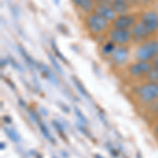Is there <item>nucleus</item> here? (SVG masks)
I'll return each instance as SVG.
<instances>
[{
	"instance_id": "nucleus-8",
	"label": "nucleus",
	"mask_w": 158,
	"mask_h": 158,
	"mask_svg": "<svg viewBox=\"0 0 158 158\" xmlns=\"http://www.w3.org/2000/svg\"><path fill=\"white\" fill-rule=\"evenodd\" d=\"M138 20H139L138 17L135 14H133V13L117 15L115 20L112 22V27L122 29V30H131Z\"/></svg>"
},
{
	"instance_id": "nucleus-2",
	"label": "nucleus",
	"mask_w": 158,
	"mask_h": 158,
	"mask_svg": "<svg viewBox=\"0 0 158 158\" xmlns=\"http://www.w3.org/2000/svg\"><path fill=\"white\" fill-rule=\"evenodd\" d=\"M136 97L143 106H149L158 98V83L144 81L136 89Z\"/></svg>"
},
{
	"instance_id": "nucleus-29",
	"label": "nucleus",
	"mask_w": 158,
	"mask_h": 158,
	"mask_svg": "<svg viewBox=\"0 0 158 158\" xmlns=\"http://www.w3.org/2000/svg\"><path fill=\"white\" fill-rule=\"evenodd\" d=\"M151 63H152V67H156V68H158V54L155 56L154 57V59H153L152 61H151Z\"/></svg>"
},
{
	"instance_id": "nucleus-9",
	"label": "nucleus",
	"mask_w": 158,
	"mask_h": 158,
	"mask_svg": "<svg viewBox=\"0 0 158 158\" xmlns=\"http://www.w3.org/2000/svg\"><path fill=\"white\" fill-rule=\"evenodd\" d=\"M131 33H132V37H133V41L139 43H142L147 41V40L151 39V36L153 35L146 27V25L142 23V22H140L139 20L131 29Z\"/></svg>"
},
{
	"instance_id": "nucleus-23",
	"label": "nucleus",
	"mask_w": 158,
	"mask_h": 158,
	"mask_svg": "<svg viewBox=\"0 0 158 158\" xmlns=\"http://www.w3.org/2000/svg\"><path fill=\"white\" fill-rule=\"evenodd\" d=\"M130 3H131L132 7L133 6H137V7H143V6H148L150 3L152 2V0H129Z\"/></svg>"
},
{
	"instance_id": "nucleus-7",
	"label": "nucleus",
	"mask_w": 158,
	"mask_h": 158,
	"mask_svg": "<svg viewBox=\"0 0 158 158\" xmlns=\"http://www.w3.org/2000/svg\"><path fill=\"white\" fill-rule=\"evenodd\" d=\"M139 21L142 22L153 35L158 32V13L154 10H147L139 16Z\"/></svg>"
},
{
	"instance_id": "nucleus-15",
	"label": "nucleus",
	"mask_w": 158,
	"mask_h": 158,
	"mask_svg": "<svg viewBox=\"0 0 158 158\" xmlns=\"http://www.w3.org/2000/svg\"><path fill=\"white\" fill-rule=\"evenodd\" d=\"M18 51H19V53H20V54H21L22 57H23L24 61H25V62H27V64L29 65V67H31L32 69L36 68L37 62H36V61H35L34 59H33L32 57H31L30 54L27 52V50H25L24 48L22 47V45L18 44Z\"/></svg>"
},
{
	"instance_id": "nucleus-19",
	"label": "nucleus",
	"mask_w": 158,
	"mask_h": 158,
	"mask_svg": "<svg viewBox=\"0 0 158 158\" xmlns=\"http://www.w3.org/2000/svg\"><path fill=\"white\" fill-rule=\"evenodd\" d=\"M38 127H39V129H40V132H41L42 133V135L43 136L45 137V138H47L48 140H49V141L51 142V143H56V141L54 140V138H53L52 137V135H51V133H50V131H49V129L47 128V127H45V124L43 123V122L40 120L39 121V123L37 124Z\"/></svg>"
},
{
	"instance_id": "nucleus-22",
	"label": "nucleus",
	"mask_w": 158,
	"mask_h": 158,
	"mask_svg": "<svg viewBox=\"0 0 158 158\" xmlns=\"http://www.w3.org/2000/svg\"><path fill=\"white\" fill-rule=\"evenodd\" d=\"M52 124H53V127L55 128L56 131H57V133L59 134L61 137H62V139L67 140V136H65V134H64V128L62 127V124H61L58 120H53Z\"/></svg>"
},
{
	"instance_id": "nucleus-4",
	"label": "nucleus",
	"mask_w": 158,
	"mask_h": 158,
	"mask_svg": "<svg viewBox=\"0 0 158 158\" xmlns=\"http://www.w3.org/2000/svg\"><path fill=\"white\" fill-rule=\"evenodd\" d=\"M106 36L110 41L114 42L116 45H128L133 41L131 30H122L111 27L106 33Z\"/></svg>"
},
{
	"instance_id": "nucleus-38",
	"label": "nucleus",
	"mask_w": 158,
	"mask_h": 158,
	"mask_svg": "<svg viewBox=\"0 0 158 158\" xmlns=\"http://www.w3.org/2000/svg\"><path fill=\"white\" fill-rule=\"evenodd\" d=\"M95 1H97V0H95Z\"/></svg>"
},
{
	"instance_id": "nucleus-24",
	"label": "nucleus",
	"mask_w": 158,
	"mask_h": 158,
	"mask_svg": "<svg viewBox=\"0 0 158 158\" xmlns=\"http://www.w3.org/2000/svg\"><path fill=\"white\" fill-rule=\"evenodd\" d=\"M74 112H75L76 116H77L78 120L80 121V123H82V124H88L89 123V121H88V119H86V117L83 115L82 112H81L78 108H74Z\"/></svg>"
},
{
	"instance_id": "nucleus-36",
	"label": "nucleus",
	"mask_w": 158,
	"mask_h": 158,
	"mask_svg": "<svg viewBox=\"0 0 158 158\" xmlns=\"http://www.w3.org/2000/svg\"><path fill=\"white\" fill-rule=\"evenodd\" d=\"M94 158H103V157L101 156L100 154H95V155H94Z\"/></svg>"
},
{
	"instance_id": "nucleus-12",
	"label": "nucleus",
	"mask_w": 158,
	"mask_h": 158,
	"mask_svg": "<svg viewBox=\"0 0 158 158\" xmlns=\"http://www.w3.org/2000/svg\"><path fill=\"white\" fill-rule=\"evenodd\" d=\"M111 6L117 15H123L131 13L132 6L129 0H111Z\"/></svg>"
},
{
	"instance_id": "nucleus-1",
	"label": "nucleus",
	"mask_w": 158,
	"mask_h": 158,
	"mask_svg": "<svg viewBox=\"0 0 158 158\" xmlns=\"http://www.w3.org/2000/svg\"><path fill=\"white\" fill-rule=\"evenodd\" d=\"M85 27L88 33L92 36H100V35L106 34L109 30L112 27V23L108 20L102 18L96 14L95 12L85 15Z\"/></svg>"
},
{
	"instance_id": "nucleus-32",
	"label": "nucleus",
	"mask_w": 158,
	"mask_h": 158,
	"mask_svg": "<svg viewBox=\"0 0 158 158\" xmlns=\"http://www.w3.org/2000/svg\"><path fill=\"white\" fill-rule=\"evenodd\" d=\"M3 120H6V123H11L12 119H11V117H9V116H4L3 117Z\"/></svg>"
},
{
	"instance_id": "nucleus-31",
	"label": "nucleus",
	"mask_w": 158,
	"mask_h": 158,
	"mask_svg": "<svg viewBox=\"0 0 158 158\" xmlns=\"http://www.w3.org/2000/svg\"><path fill=\"white\" fill-rule=\"evenodd\" d=\"M7 62H9V59H3V58H2L1 59V68L3 69V67H6V65L7 64Z\"/></svg>"
},
{
	"instance_id": "nucleus-30",
	"label": "nucleus",
	"mask_w": 158,
	"mask_h": 158,
	"mask_svg": "<svg viewBox=\"0 0 158 158\" xmlns=\"http://www.w3.org/2000/svg\"><path fill=\"white\" fill-rule=\"evenodd\" d=\"M59 106L61 108V110H62V111L65 112V113H70V109H69L64 103H59Z\"/></svg>"
},
{
	"instance_id": "nucleus-28",
	"label": "nucleus",
	"mask_w": 158,
	"mask_h": 158,
	"mask_svg": "<svg viewBox=\"0 0 158 158\" xmlns=\"http://www.w3.org/2000/svg\"><path fill=\"white\" fill-rule=\"evenodd\" d=\"M77 128H78L79 130H80V131L82 132L83 134H85L86 136H89V135H90V133H89V132H86V131H85V129L82 127V123H77Z\"/></svg>"
},
{
	"instance_id": "nucleus-13",
	"label": "nucleus",
	"mask_w": 158,
	"mask_h": 158,
	"mask_svg": "<svg viewBox=\"0 0 158 158\" xmlns=\"http://www.w3.org/2000/svg\"><path fill=\"white\" fill-rule=\"evenodd\" d=\"M36 69L40 72V74L43 76L44 78H47L48 80H50L52 83H54L55 85H59V81H58L57 77L55 76V74L53 73V71H51L49 67H47V64H44L41 61L37 62V65H36Z\"/></svg>"
},
{
	"instance_id": "nucleus-11",
	"label": "nucleus",
	"mask_w": 158,
	"mask_h": 158,
	"mask_svg": "<svg viewBox=\"0 0 158 158\" xmlns=\"http://www.w3.org/2000/svg\"><path fill=\"white\" fill-rule=\"evenodd\" d=\"M74 6L83 13L85 15H88L90 13H93L96 6V1L95 0H71Z\"/></svg>"
},
{
	"instance_id": "nucleus-25",
	"label": "nucleus",
	"mask_w": 158,
	"mask_h": 158,
	"mask_svg": "<svg viewBox=\"0 0 158 158\" xmlns=\"http://www.w3.org/2000/svg\"><path fill=\"white\" fill-rule=\"evenodd\" d=\"M29 115L31 118L33 119V121L35 122L36 124L39 123V121H40V119H39V116H38V113L35 110H33V109H29Z\"/></svg>"
},
{
	"instance_id": "nucleus-21",
	"label": "nucleus",
	"mask_w": 158,
	"mask_h": 158,
	"mask_svg": "<svg viewBox=\"0 0 158 158\" xmlns=\"http://www.w3.org/2000/svg\"><path fill=\"white\" fill-rule=\"evenodd\" d=\"M146 81H150V82H155L158 83V68L152 67L150 72L148 73V75L144 78Z\"/></svg>"
},
{
	"instance_id": "nucleus-14",
	"label": "nucleus",
	"mask_w": 158,
	"mask_h": 158,
	"mask_svg": "<svg viewBox=\"0 0 158 158\" xmlns=\"http://www.w3.org/2000/svg\"><path fill=\"white\" fill-rule=\"evenodd\" d=\"M116 47H117V45L115 44V43L112 42V41H110V40L108 39V41H106L100 47V53H101V55L104 56V57H108L109 58L110 56L112 55V53H113L114 51H115Z\"/></svg>"
},
{
	"instance_id": "nucleus-18",
	"label": "nucleus",
	"mask_w": 158,
	"mask_h": 158,
	"mask_svg": "<svg viewBox=\"0 0 158 158\" xmlns=\"http://www.w3.org/2000/svg\"><path fill=\"white\" fill-rule=\"evenodd\" d=\"M48 57H49V60L50 62L52 63L53 65V69L55 70L56 73H58L59 75H63V72H62V68H61L60 63L58 62V60L56 59V56L54 54H52V53H48Z\"/></svg>"
},
{
	"instance_id": "nucleus-27",
	"label": "nucleus",
	"mask_w": 158,
	"mask_h": 158,
	"mask_svg": "<svg viewBox=\"0 0 158 158\" xmlns=\"http://www.w3.org/2000/svg\"><path fill=\"white\" fill-rule=\"evenodd\" d=\"M153 134H154V136L158 140V120H156L154 126H153Z\"/></svg>"
},
{
	"instance_id": "nucleus-20",
	"label": "nucleus",
	"mask_w": 158,
	"mask_h": 158,
	"mask_svg": "<svg viewBox=\"0 0 158 158\" xmlns=\"http://www.w3.org/2000/svg\"><path fill=\"white\" fill-rule=\"evenodd\" d=\"M51 48H52V51H53V53H54V55L56 56V57H58L61 61H63L65 64L69 65V60L62 54H61V52L59 51V49L57 48V44H56V42H55L54 39L51 40Z\"/></svg>"
},
{
	"instance_id": "nucleus-10",
	"label": "nucleus",
	"mask_w": 158,
	"mask_h": 158,
	"mask_svg": "<svg viewBox=\"0 0 158 158\" xmlns=\"http://www.w3.org/2000/svg\"><path fill=\"white\" fill-rule=\"evenodd\" d=\"M94 12L96 14H98L99 16H101L102 18L108 20L112 23L117 17V14L113 10V7L111 6V4H103V3H96L95 10Z\"/></svg>"
},
{
	"instance_id": "nucleus-16",
	"label": "nucleus",
	"mask_w": 158,
	"mask_h": 158,
	"mask_svg": "<svg viewBox=\"0 0 158 158\" xmlns=\"http://www.w3.org/2000/svg\"><path fill=\"white\" fill-rule=\"evenodd\" d=\"M71 79L73 80L74 85H75L76 89H77V91L79 92V93H80V95L83 96V97L86 98V99L90 98V94L88 93V91H86V89L85 88V85H83L82 82L80 81V79H78L77 77H76V76H72Z\"/></svg>"
},
{
	"instance_id": "nucleus-17",
	"label": "nucleus",
	"mask_w": 158,
	"mask_h": 158,
	"mask_svg": "<svg viewBox=\"0 0 158 158\" xmlns=\"http://www.w3.org/2000/svg\"><path fill=\"white\" fill-rule=\"evenodd\" d=\"M4 132H6V134L7 135V137H9L10 139L12 140L13 142H20V140H21V137H20V135L18 132L16 131L15 129L13 128H4Z\"/></svg>"
},
{
	"instance_id": "nucleus-26",
	"label": "nucleus",
	"mask_w": 158,
	"mask_h": 158,
	"mask_svg": "<svg viewBox=\"0 0 158 158\" xmlns=\"http://www.w3.org/2000/svg\"><path fill=\"white\" fill-rule=\"evenodd\" d=\"M9 62L11 63V64L16 69L17 71H19V72H23V68L21 67V64H20L19 62H17L16 60L14 59V58L12 57H9Z\"/></svg>"
},
{
	"instance_id": "nucleus-5",
	"label": "nucleus",
	"mask_w": 158,
	"mask_h": 158,
	"mask_svg": "<svg viewBox=\"0 0 158 158\" xmlns=\"http://www.w3.org/2000/svg\"><path fill=\"white\" fill-rule=\"evenodd\" d=\"M130 48L129 45H117L115 51L109 57L112 64L117 68H121L128 63L130 59Z\"/></svg>"
},
{
	"instance_id": "nucleus-3",
	"label": "nucleus",
	"mask_w": 158,
	"mask_h": 158,
	"mask_svg": "<svg viewBox=\"0 0 158 158\" xmlns=\"http://www.w3.org/2000/svg\"><path fill=\"white\" fill-rule=\"evenodd\" d=\"M158 54V40L149 39L139 44L135 51V59L138 61L151 62L154 57Z\"/></svg>"
},
{
	"instance_id": "nucleus-37",
	"label": "nucleus",
	"mask_w": 158,
	"mask_h": 158,
	"mask_svg": "<svg viewBox=\"0 0 158 158\" xmlns=\"http://www.w3.org/2000/svg\"><path fill=\"white\" fill-rule=\"evenodd\" d=\"M4 148H6V144H4L3 142H1V150H3Z\"/></svg>"
},
{
	"instance_id": "nucleus-6",
	"label": "nucleus",
	"mask_w": 158,
	"mask_h": 158,
	"mask_svg": "<svg viewBox=\"0 0 158 158\" xmlns=\"http://www.w3.org/2000/svg\"><path fill=\"white\" fill-rule=\"evenodd\" d=\"M152 68V63L148 61H138L131 63L128 67V74L131 77L135 79H142L146 78L148 73L150 72Z\"/></svg>"
},
{
	"instance_id": "nucleus-34",
	"label": "nucleus",
	"mask_w": 158,
	"mask_h": 158,
	"mask_svg": "<svg viewBox=\"0 0 158 158\" xmlns=\"http://www.w3.org/2000/svg\"><path fill=\"white\" fill-rule=\"evenodd\" d=\"M53 2H54L56 6H59L60 4V0H53Z\"/></svg>"
},
{
	"instance_id": "nucleus-33",
	"label": "nucleus",
	"mask_w": 158,
	"mask_h": 158,
	"mask_svg": "<svg viewBox=\"0 0 158 158\" xmlns=\"http://www.w3.org/2000/svg\"><path fill=\"white\" fill-rule=\"evenodd\" d=\"M18 101H19V103H20V106H25V103H24V101L22 100V99H18Z\"/></svg>"
},
{
	"instance_id": "nucleus-35",
	"label": "nucleus",
	"mask_w": 158,
	"mask_h": 158,
	"mask_svg": "<svg viewBox=\"0 0 158 158\" xmlns=\"http://www.w3.org/2000/svg\"><path fill=\"white\" fill-rule=\"evenodd\" d=\"M40 110H41V112H42V115H48V112L47 111H45V110L44 109H40Z\"/></svg>"
}]
</instances>
